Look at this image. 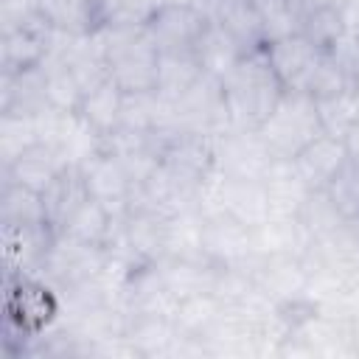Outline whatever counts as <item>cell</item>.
I'll return each instance as SVG.
<instances>
[{"label":"cell","mask_w":359,"mask_h":359,"mask_svg":"<svg viewBox=\"0 0 359 359\" xmlns=\"http://www.w3.org/2000/svg\"><path fill=\"white\" fill-rule=\"evenodd\" d=\"M79 3H87V6H101V0H79Z\"/></svg>","instance_id":"obj_41"},{"label":"cell","mask_w":359,"mask_h":359,"mask_svg":"<svg viewBox=\"0 0 359 359\" xmlns=\"http://www.w3.org/2000/svg\"><path fill=\"white\" fill-rule=\"evenodd\" d=\"M213 163L216 171L238 180H264L269 165L275 163L258 129L227 126L213 135Z\"/></svg>","instance_id":"obj_4"},{"label":"cell","mask_w":359,"mask_h":359,"mask_svg":"<svg viewBox=\"0 0 359 359\" xmlns=\"http://www.w3.org/2000/svg\"><path fill=\"white\" fill-rule=\"evenodd\" d=\"M174 107V121L185 132H202V135H219L222 129L230 126V112L224 104V90L222 79L202 73L177 101Z\"/></svg>","instance_id":"obj_5"},{"label":"cell","mask_w":359,"mask_h":359,"mask_svg":"<svg viewBox=\"0 0 359 359\" xmlns=\"http://www.w3.org/2000/svg\"><path fill=\"white\" fill-rule=\"evenodd\" d=\"M160 165L191 185H202V180L216 168L213 135L185 132V129L174 132L160 151Z\"/></svg>","instance_id":"obj_13"},{"label":"cell","mask_w":359,"mask_h":359,"mask_svg":"<svg viewBox=\"0 0 359 359\" xmlns=\"http://www.w3.org/2000/svg\"><path fill=\"white\" fill-rule=\"evenodd\" d=\"M345 219H359V165L348 163L342 174L325 188Z\"/></svg>","instance_id":"obj_36"},{"label":"cell","mask_w":359,"mask_h":359,"mask_svg":"<svg viewBox=\"0 0 359 359\" xmlns=\"http://www.w3.org/2000/svg\"><path fill=\"white\" fill-rule=\"evenodd\" d=\"M36 137V123L34 115H14V112H0V168L11 165L28 146H34Z\"/></svg>","instance_id":"obj_32"},{"label":"cell","mask_w":359,"mask_h":359,"mask_svg":"<svg viewBox=\"0 0 359 359\" xmlns=\"http://www.w3.org/2000/svg\"><path fill=\"white\" fill-rule=\"evenodd\" d=\"M297 222L303 224L309 238H320V236H328L337 227H342L348 219L342 216V210L337 208L331 194L325 188H317V191H311L306 196V202H303V208L297 213Z\"/></svg>","instance_id":"obj_31"},{"label":"cell","mask_w":359,"mask_h":359,"mask_svg":"<svg viewBox=\"0 0 359 359\" xmlns=\"http://www.w3.org/2000/svg\"><path fill=\"white\" fill-rule=\"evenodd\" d=\"M0 227H3V278H39L56 233L48 224H36V227L0 224Z\"/></svg>","instance_id":"obj_9"},{"label":"cell","mask_w":359,"mask_h":359,"mask_svg":"<svg viewBox=\"0 0 359 359\" xmlns=\"http://www.w3.org/2000/svg\"><path fill=\"white\" fill-rule=\"evenodd\" d=\"M252 250V227L227 216L213 213L202 222V255L219 266H233L250 258Z\"/></svg>","instance_id":"obj_14"},{"label":"cell","mask_w":359,"mask_h":359,"mask_svg":"<svg viewBox=\"0 0 359 359\" xmlns=\"http://www.w3.org/2000/svg\"><path fill=\"white\" fill-rule=\"evenodd\" d=\"M202 222L199 210H185L168 222V252L177 258H205L202 255Z\"/></svg>","instance_id":"obj_34"},{"label":"cell","mask_w":359,"mask_h":359,"mask_svg":"<svg viewBox=\"0 0 359 359\" xmlns=\"http://www.w3.org/2000/svg\"><path fill=\"white\" fill-rule=\"evenodd\" d=\"M250 3H252L264 17H266V14H275V11H280V8L289 6V0H250Z\"/></svg>","instance_id":"obj_39"},{"label":"cell","mask_w":359,"mask_h":359,"mask_svg":"<svg viewBox=\"0 0 359 359\" xmlns=\"http://www.w3.org/2000/svg\"><path fill=\"white\" fill-rule=\"evenodd\" d=\"M90 199L84 174L79 165H67L59 171V177L42 191V202H45V219L50 224V230L59 236L62 227L70 222V216Z\"/></svg>","instance_id":"obj_17"},{"label":"cell","mask_w":359,"mask_h":359,"mask_svg":"<svg viewBox=\"0 0 359 359\" xmlns=\"http://www.w3.org/2000/svg\"><path fill=\"white\" fill-rule=\"evenodd\" d=\"M219 213H227L250 227H258L269 219V199L264 180H238L222 174V199Z\"/></svg>","instance_id":"obj_18"},{"label":"cell","mask_w":359,"mask_h":359,"mask_svg":"<svg viewBox=\"0 0 359 359\" xmlns=\"http://www.w3.org/2000/svg\"><path fill=\"white\" fill-rule=\"evenodd\" d=\"M311 3H337V0H311Z\"/></svg>","instance_id":"obj_42"},{"label":"cell","mask_w":359,"mask_h":359,"mask_svg":"<svg viewBox=\"0 0 359 359\" xmlns=\"http://www.w3.org/2000/svg\"><path fill=\"white\" fill-rule=\"evenodd\" d=\"M168 289L177 294V300L191 297V294H213L216 278H219V264L208 261V258H177V255H165L157 261Z\"/></svg>","instance_id":"obj_21"},{"label":"cell","mask_w":359,"mask_h":359,"mask_svg":"<svg viewBox=\"0 0 359 359\" xmlns=\"http://www.w3.org/2000/svg\"><path fill=\"white\" fill-rule=\"evenodd\" d=\"M112 222H115L112 210H109L107 205H101L98 199L90 196V199L70 216V222L62 227L59 236H67V238L81 241V244L104 247V244H107V236H109V230H112Z\"/></svg>","instance_id":"obj_27"},{"label":"cell","mask_w":359,"mask_h":359,"mask_svg":"<svg viewBox=\"0 0 359 359\" xmlns=\"http://www.w3.org/2000/svg\"><path fill=\"white\" fill-rule=\"evenodd\" d=\"M353 334H356V356H359V317H356V323H353Z\"/></svg>","instance_id":"obj_40"},{"label":"cell","mask_w":359,"mask_h":359,"mask_svg":"<svg viewBox=\"0 0 359 359\" xmlns=\"http://www.w3.org/2000/svg\"><path fill=\"white\" fill-rule=\"evenodd\" d=\"M123 334L137 351V359H171L180 331L168 314H126Z\"/></svg>","instance_id":"obj_19"},{"label":"cell","mask_w":359,"mask_h":359,"mask_svg":"<svg viewBox=\"0 0 359 359\" xmlns=\"http://www.w3.org/2000/svg\"><path fill=\"white\" fill-rule=\"evenodd\" d=\"M0 224H20V227L48 224L42 194L20 182H0Z\"/></svg>","instance_id":"obj_25"},{"label":"cell","mask_w":359,"mask_h":359,"mask_svg":"<svg viewBox=\"0 0 359 359\" xmlns=\"http://www.w3.org/2000/svg\"><path fill=\"white\" fill-rule=\"evenodd\" d=\"M309 241L311 238L297 222V216H269L266 222L252 227V250L258 255H303Z\"/></svg>","instance_id":"obj_23"},{"label":"cell","mask_w":359,"mask_h":359,"mask_svg":"<svg viewBox=\"0 0 359 359\" xmlns=\"http://www.w3.org/2000/svg\"><path fill=\"white\" fill-rule=\"evenodd\" d=\"M292 163H294V168L300 171V177L306 180V185H309L311 191H317V188H328V185L342 174V168H345L351 160H348V151H345L342 140L323 132V135L314 137Z\"/></svg>","instance_id":"obj_15"},{"label":"cell","mask_w":359,"mask_h":359,"mask_svg":"<svg viewBox=\"0 0 359 359\" xmlns=\"http://www.w3.org/2000/svg\"><path fill=\"white\" fill-rule=\"evenodd\" d=\"M48 104L42 65L22 73H0V112L36 115Z\"/></svg>","instance_id":"obj_22"},{"label":"cell","mask_w":359,"mask_h":359,"mask_svg":"<svg viewBox=\"0 0 359 359\" xmlns=\"http://www.w3.org/2000/svg\"><path fill=\"white\" fill-rule=\"evenodd\" d=\"M107 264V250L73 241L67 236H56L53 247L42 266V280H48L56 292H65L70 286H79L84 280H95Z\"/></svg>","instance_id":"obj_6"},{"label":"cell","mask_w":359,"mask_h":359,"mask_svg":"<svg viewBox=\"0 0 359 359\" xmlns=\"http://www.w3.org/2000/svg\"><path fill=\"white\" fill-rule=\"evenodd\" d=\"M208 25L210 22L191 3H163L160 11L149 20L146 34L160 53H182L196 50Z\"/></svg>","instance_id":"obj_10"},{"label":"cell","mask_w":359,"mask_h":359,"mask_svg":"<svg viewBox=\"0 0 359 359\" xmlns=\"http://www.w3.org/2000/svg\"><path fill=\"white\" fill-rule=\"evenodd\" d=\"M202 65L196 59V50L182 53H160V73H157V95L165 101H177L199 76Z\"/></svg>","instance_id":"obj_26"},{"label":"cell","mask_w":359,"mask_h":359,"mask_svg":"<svg viewBox=\"0 0 359 359\" xmlns=\"http://www.w3.org/2000/svg\"><path fill=\"white\" fill-rule=\"evenodd\" d=\"M224 104L230 112V126L238 129H261L275 104L283 95V81L266 59V50L244 53L236 67L222 79Z\"/></svg>","instance_id":"obj_1"},{"label":"cell","mask_w":359,"mask_h":359,"mask_svg":"<svg viewBox=\"0 0 359 359\" xmlns=\"http://www.w3.org/2000/svg\"><path fill=\"white\" fill-rule=\"evenodd\" d=\"M314 101H317V112H320V123H323L325 135L342 137L359 121V93L356 90H342L337 95L314 98Z\"/></svg>","instance_id":"obj_33"},{"label":"cell","mask_w":359,"mask_h":359,"mask_svg":"<svg viewBox=\"0 0 359 359\" xmlns=\"http://www.w3.org/2000/svg\"><path fill=\"white\" fill-rule=\"evenodd\" d=\"M121 107H123V90L112 79H107L98 87H93L90 93H84V98H81V104H79L76 112L84 118V123L98 137H107L109 132L118 129Z\"/></svg>","instance_id":"obj_24"},{"label":"cell","mask_w":359,"mask_h":359,"mask_svg":"<svg viewBox=\"0 0 359 359\" xmlns=\"http://www.w3.org/2000/svg\"><path fill=\"white\" fill-rule=\"evenodd\" d=\"M258 135L264 137L275 160H294L314 137L323 135L317 101L303 90H283Z\"/></svg>","instance_id":"obj_3"},{"label":"cell","mask_w":359,"mask_h":359,"mask_svg":"<svg viewBox=\"0 0 359 359\" xmlns=\"http://www.w3.org/2000/svg\"><path fill=\"white\" fill-rule=\"evenodd\" d=\"M244 56V50L233 42V36L230 34H224L219 25H208V31L202 34V39H199V45H196V59H199V65H202V70L208 73V76H216V79H224L233 67H236V62Z\"/></svg>","instance_id":"obj_28"},{"label":"cell","mask_w":359,"mask_h":359,"mask_svg":"<svg viewBox=\"0 0 359 359\" xmlns=\"http://www.w3.org/2000/svg\"><path fill=\"white\" fill-rule=\"evenodd\" d=\"M250 275L255 280V289L269 297L275 306H289L306 297V264L303 255H252L250 258Z\"/></svg>","instance_id":"obj_8"},{"label":"cell","mask_w":359,"mask_h":359,"mask_svg":"<svg viewBox=\"0 0 359 359\" xmlns=\"http://www.w3.org/2000/svg\"><path fill=\"white\" fill-rule=\"evenodd\" d=\"M79 168L84 174V182H87L90 196L98 199L101 205H107L112 210V216H123L129 210V194H132L135 182L126 174L123 163L112 151L98 149Z\"/></svg>","instance_id":"obj_12"},{"label":"cell","mask_w":359,"mask_h":359,"mask_svg":"<svg viewBox=\"0 0 359 359\" xmlns=\"http://www.w3.org/2000/svg\"><path fill=\"white\" fill-rule=\"evenodd\" d=\"M264 50H266V59L275 67L278 79L283 81V87L286 90H303V93H309V84H311V79H314V73L325 56V48L314 45L303 34H292V36L266 42Z\"/></svg>","instance_id":"obj_11"},{"label":"cell","mask_w":359,"mask_h":359,"mask_svg":"<svg viewBox=\"0 0 359 359\" xmlns=\"http://www.w3.org/2000/svg\"><path fill=\"white\" fill-rule=\"evenodd\" d=\"M219 311H222V303H219L216 294H210V292L191 294V297H182L177 303V309H174V325H177L180 334L205 342V334L219 320Z\"/></svg>","instance_id":"obj_29"},{"label":"cell","mask_w":359,"mask_h":359,"mask_svg":"<svg viewBox=\"0 0 359 359\" xmlns=\"http://www.w3.org/2000/svg\"><path fill=\"white\" fill-rule=\"evenodd\" d=\"M109 79L123 93H157L160 50L149 39L146 28H98L95 31Z\"/></svg>","instance_id":"obj_2"},{"label":"cell","mask_w":359,"mask_h":359,"mask_svg":"<svg viewBox=\"0 0 359 359\" xmlns=\"http://www.w3.org/2000/svg\"><path fill=\"white\" fill-rule=\"evenodd\" d=\"M42 73H45L48 104L56 109H65V112H76L84 98V87L76 79V73L62 59H50V56L42 62Z\"/></svg>","instance_id":"obj_30"},{"label":"cell","mask_w":359,"mask_h":359,"mask_svg":"<svg viewBox=\"0 0 359 359\" xmlns=\"http://www.w3.org/2000/svg\"><path fill=\"white\" fill-rule=\"evenodd\" d=\"M264 188L269 199V216H286V219H294L306 196L311 194V188L306 185V180L300 177L292 160H275L264 174Z\"/></svg>","instance_id":"obj_20"},{"label":"cell","mask_w":359,"mask_h":359,"mask_svg":"<svg viewBox=\"0 0 359 359\" xmlns=\"http://www.w3.org/2000/svg\"><path fill=\"white\" fill-rule=\"evenodd\" d=\"M39 6H42V0H0V28L28 20L31 14L39 11Z\"/></svg>","instance_id":"obj_37"},{"label":"cell","mask_w":359,"mask_h":359,"mask_svg":"<svg viewBox=\"0 0 359 359\" xmlns=\"http://www.w3.org/2000/svg\"><path fill=\"white\" fill-rule=\"evenodd\" d=\"M67 168L65 157L50 146V143H42L36 140L34 146H28L11 165L0 168V180L3 182H20L31 191H45L56 177L59 171Z\"/></svg>","instance_id":"obj_16"},{"label":"cell","mask_w":359,"mask_h":359,"mask_svg":"<svg viewBox=\"0 0 359 359\" xmlns=\"http://www.w3.org/2000/svg\"><path fill=\"white\" fill-rule=\"evenodd\" d=\"M334 6L339 11V20L345 25V34L359 36V0H337Z\"/></svg>","instance_id":"obj_38"},{"label":"cell","mask_w":359,"mask_h":359,"mask_svg":"<svg viewBox=\"0 0 359 359\" xmlns=\"http://www.w3.org/2000/svg\"><path fill=\"white\" fill-rule=\"evenodd\" d=\"M53 25L45 20L42 11L31 14L28 20L3 28L0 39V73H22L39 67L50 50Z\"/></svg>","instance_id":"obj_7"},{"label":"cell","mask_w":359,"mask_h":359,"mask_svg":"<svg viewBox=\"0 0 359 359\" xmlns=\"http://www.w3.org/2000/svg\"><path fill=\"white\" fill-rule=\"evenodd\" d=\"M165 0H101V28H146Z\"/></svg>","instance_id":"obj_35"}]
</instances>
